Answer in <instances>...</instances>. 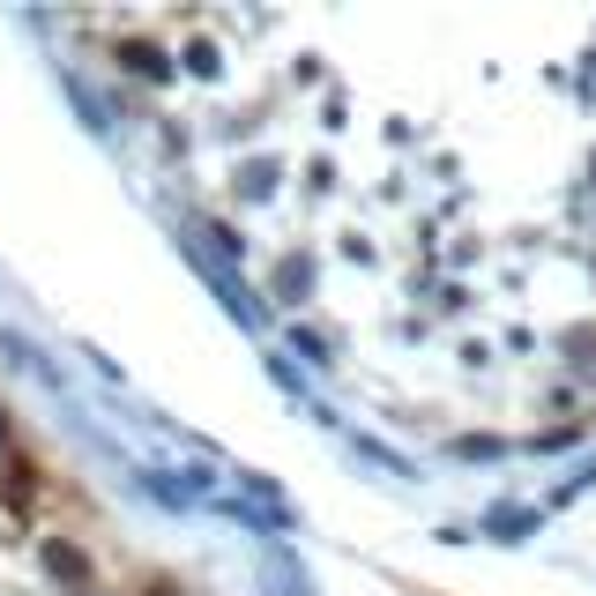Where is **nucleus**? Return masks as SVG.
Listing matches in <instances>:
<instances>
[{"label":"nucleus","instance_id":"obj_1","mask_svg":"<svg viewBox=\"0 0 596 596\" xmlns=\"http://www.w3.org/2000/svg\"><path fill=\"white\" fill-rule=\"evenodd\" d=\"M46 559H52V574H68V582H82V559H74L68 545H46Z\"/></svg>","mask_w":596,"mask_h":596}]
</instances>
